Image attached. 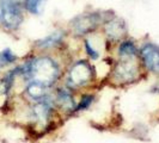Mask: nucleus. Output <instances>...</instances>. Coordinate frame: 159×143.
<instances>
[{
	"instance_id": "f03ea898",
	"label": "nucleus",
	"mask_w": 159,
	"mask_h": 143,
	"mask_svg": "<svg viewBox=\"0 0 159 143\" xmlns=\"http://www.w3.org/2000/svg\"><path fill=\"white\" fill-rule=\"evenodd\" d=\"M111 13V10H90L72 17L68 22V35L83 40L98 31L104 20Z\"/></svg>"
},
{
	"instance_id": "423d86ee",
	"label": "nucleus",
	"mask_w": 159,
	"mask_h": 143,
	"mask_svg": "<svg viewBox=\"0 0 159 143\" xmlns=\"http://www.w3.org/2000/svg\"><path fill=\"white\" fill-rule=\"evenodd\" d=\"M101 30L103 32L105 41L109 44H115V46L122 40L127 38L129 35V28L126 19L116 15L114 11H111V13L104 20Z\"/></svg>"
},
{
	"instance_id": "0eeeda50",
	"label": "nucleus",
	"mask_w": 159,
	"mask_h": 143,
	"mask_svg": "<svg viewBox=\"0 0 159 143\" xmlns=\"http://www.w3.org/2000/svg\"><path fill=\"white\" fill-rule=\"evenodd\" d=\"M139 60L146 72L159 75V44L147 41L139 46Z\"/></svg>"
},
{
	"instance_id": "2eb2a0df",
	"label": "nucleus",
	"mask_w": 159,
	"mask_h": 143,
	"mask_svg": "<svg viewBox=\"0 0 159 143\" xmlns=\"http://www.w3.org/2000/svg\"><path fill=\"white\" fill-rule=\"evenodd\" d=\"M95 102V95L91 94V93H85V94L81 95L79 103H77L75 106V112H81V111H86L90 109V106L93 104Z\"/></svg>"
},
{
	"instance_id": "f8f14e48",
	"label": "nucleus",
	"mask_w": 159,
	"mask_h": 143,
	"mask_svg": "<svg viewBox=\"0 0 159 143\" xmlns=\"http://www.w3.org/2000/svg\"><path fill=\"white\" fill-rule=\"evenodd\" d=\"M116 55L119 58L139 57V46L133 38H125L116 44Z\"/></svg>"
},
{
	"instance_id": "4468645a",
	"label": "nucleus",
	"mask_w": 159,
	"mask_h": 143,
	"mask_svg": "<svg viewBox=\"0 0 159 143\" xmlns=\"http://www.w3.org/2000/svg\"><path fill=\"white\" fill-rule=\"evenodd\" d=\"M81 41H83V49H84V53L86 54V56H88L89 58H90L91 61H97V60H99V58H101V53H99V50L95 47V44H93V42L91 41L90 36L83 38Z\"/></svg>"
},
{
	"instance_id": "39448f33",
	"label": "nucleus",
	"mask_w": 159,
	"mask_h": 143,
	"mask_svg": "<svg viewBox=\"0 0 159 143\" xmlns=\"http://www.w3.org/2000/svg\"><path fill=\"white\" fill-rule=\"evenodd\" d=\"M141 68L139 57L119 58L111 69V79L120 85L134 82L140 78Z\"/></svg>"
},
{
	"instance_id": "20e7f679",
	"label": "nucleus",
	"mask_w": 159,
	"mask_h": 143,
	"mask_svg": "<svg viewBox=\"0 0 159 143\" xmlns=\"http://www.w3.org/2000/svg\"><path fill=\"white\" fill-rule=\"evenodd\" d=\"M25 19V10L22 0H0V25L15 32L20 29Z\"/></svg>"
},
{
	"instance_id": "f3484780",
	"label": "nucleus",
	"mask_w": 159,
	"mask_h": 143,
	"mask_svg": "<svg viewBox=\"0 0 159 143\" xmlns=\"http://www.w3.org/2000/svg\"><path fill=\"white\" fill-rule=\"evenodd\" d=\"M6 64H5V62H4V60H2V57H1V54H0V69L2 68V67H5Z\"/></svg>"
},
{
	"instance_id": "9b49d317",
	"label": "nucleus",
	"mask_w": 159,
	"mask_h": 143,
	"mask_svg": "<svg viewBox=\"0 0 159 143\" xmlns=\"http://www.w3.org/2000/svg\"><path fill=\"white\" fill-rule=\"evenodd\" d=\"M49 88L44 85H42L41 82L37 81H28L26 86H25V95L34 103H37L41 100L47 99L48 97H50V93L48 91Z\"/></svg>"
},
{
	"instance_id": "1a4fd4ad",
	"label": "nucleus",
	"mask_w": 159,
	"mask_h": 143,
	"mask_svg": "<svg viewBox=\"0 0 159 143\" xmlns=\"http://www.w3.org/2000/svg\"><path fill=\"white\" fill-rule=\"evenodd\" d=\"M68 37V31L65 29H56L49 32L47 36L37 40L34 43V47L41 53H48L62 48Z\"/></svg>"
},
{
	"instance_id": "7ed1b4c3",
	"label": "nucleus",
	"mask_w": 159,
	"mask_h": 143,
	"mask_svg": "<svg viewBox=\"0 0 159 143\" xmlns=\"http://www.w3.org/2000/svg\"><path fill=\"white\" fill-rule=\"evenodd\" d=\"M96 69L92 62L86 58H79L72 62L66 76V85L72 91L90 86L96 80Z\"/></svg>"
},
{
	"instance_id": "dca6fc26",
	"label": "nucleus",
	"mask_w": 159,
	"mask_h": 143,
	"mask_svg": "<svg viewBox=\"0 0 159 143\" xmlns=\"http://www.w3.org/2000/svg\"><path fill=\"white\" fill-rule=\"evenodd\" d=\"M0 54H1V57H2V60H4L5 64L16 63V61L18 60V56H17L16 54L10 49V48L4 49L2 51H0Z\"/></svg>"
},
{
	"instance_id": "f257e3e1",
	"label": "nucleus",
	"mask_w": 159,
	"mask_h": 143,
	"mask_svg": "<svg viewBox=\"0 0 159 143\" xmlns=\"http://www.w3.org/2000/svg\"><path fill=\"white\" fill-rule=\"evenodd\" d=\"M22 78L28 81H37L48 88L53 87L61 78V66L55 57L42 53L31 56L19 66Z\"/></svg>"
},
{
	"instance_id": "ddd939ff",
	"label": "nucleus",
	"mask_w": 159,
	"mask_h": 143,
	"mask_svg": "<svg viewBox=\"0 0 159 143\" xmlns=\"http://www.w3.org/2000/svg\"><path fill=\"white\" fill-rule=\"evenodd\" d=\"M25 13L34 17H40L43 15L48 0H22Z\"/></svg>"
},
{
	"instance_id": "9d476101",
	"label": "nucleus",
	"mask_w": 159,
	"mask_h": 143,
	"mask_svg": "<svg viewBox=\"0 0 159 143\" xmlns=\"http://www.w3.org/2000/svg\"><path fill=\"white\" fill-rule=\"evenodd\" d=\"M53 103L54 106H56L65 115H72L75 112L77 102L74 99L73 91L67 86H62L56 89L53 97Z\"/></svg>"
},
{
	"instance_id": "6e6552de",
	"label": "nucleus",
	"mask_w": 159,
	"mask_h": 143,
	"mask_svg": "<svg viewBox=\"0 0 159 143\" xmlns=\"http://www.w3.org/2000/svg\"><path fill=\"white\" fill-rule=\"evenodd\" d=\"M54 103H53V97H48L47 99L41 100L37 103H34L30 110L32 122L37 125L43 128H48L50 124L53 115H54Z\"/></svg>"
}]
</instances>
